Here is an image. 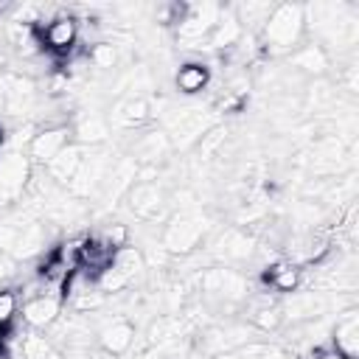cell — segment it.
<instances>
[{"label":"cell","instance_id":"obj_1","mask_svg":"<svg viewBox=\"0 0 359 359\" xmlns=\"http://www.w3.org/2000/svg\"><path fill=\"white\" fill-rule=\"evenodd\" d=\"M306 36V20L300 3H278L272 6L258 39L269 56H286L292 53Z\"/></svg>","mask_w":359,"mask_h":359},{"label":"cell","instance_id":"obj_2","mask_svg":"<svg viewBox=\"0 0 359 359\" xmlns=\"http://www.w3.org/2000/svg\"><path fill=\"white\" fill-rule=\"evenodd\" d=\"M208 236V219L199 210H188V213H174L163 233H160V247L168 255H180L188 258L199 250V244Z\"/></svg>","mask_w":359,"mask_h":359},{"label":"cell","instance_id":"obj_3","mask_svg":"<svg viewBox=\"0 0 359 359\" xmlns=\"http://www.w3.org/2000/svg\"><path fill=\"white\" fill-rule=\"evenodd\" d=\"M255 334L258 331L250 323L222 320V323H213L210 328H205L199 334V342H194V351H199L205 359L219 356V353H233V351L244 348L247 342H252Z\"/></svg>","mask_w":359,"mask_h":359},{"label":"cell","instance_id":"obj_4","mask_svg":"<svg viewBox=\"0 0 359 359\" xmlns=\"http://www.w3.org/2000/svg\"><path fill=\"white\" fill-rule=\"evenodd\" d=\"M112 151L107 146H93V149H84V157L79 163V171L73 174V180L67 182V194L76 196V199H93L98 196L104 180H107V171L112 165Z\"/></svg>","mask_w":359,"mask_h":359},{"label":"cell","instance_id":"obj_5","mask_svg":"<svg viewBox=\"0 0 359 359\" xmlns=\"http://www.w3.org/2000/svg\"><path fill=\"white\" fill-rule=\"evenodd\" d=\"M224 6L219 3H185L182 6V14L177 20V39L185 45V48H202V42L208 39V34L213 31V25L219 22Z\"/></svg>","mask_w":359,"mask_h":359},{"label":"cell","instance_id":"obj_6","mask_svg":"<svg viewBox=\"0 0 359 359\" xmlns=\"http://www.w3.org/2000/svg\"><path fill=\"white\" fill-rule=\"evenodd\" d=\"M255 252H258V238L250 230H244V227H224L210 241V255L222 266L247 264V261H252Z\"/></svg>","mask_w":359,"mask_h":359},{"label":"cell","instance_id":"obj_7","mask_svg":"<svg viewBox=\"0 0 359 359\" xmlns=\"http://www.w3.org/2000/svg\"><path fill=\"white\" fill-rule=\"evenodd\" d=\"M31 174L34 165L25 151L11 149L0 154V205L20 202V196H25V188L31 182Z\"/></svg>","mask_w":359,"mask_h":359},{"label":"cell","instance_id":"obj_8","mask_svg":"<svg viewBox=\"0 0 359 359\" xmlns=\"http://www.w3.org/2000/svg\"><path fill=\"white\" fill-rule=\"evenodd\" d=\"M39 39H42V48L48 53H56V56H73L76 48H79V39H81V25L79 20L70 14V11H59L56 17H50L39 31Z\"/></svg>","mask_w":359,"mask_h":359},{"label":"cell","instance_id":"obj_9","mask_svg":"<svg viewBox=\"0 0 359 359\" xmlns=\"http://www.w3.org/2000/svg\"><path fill=\"white\" fill-rule=\"evenodd\" d=\"M123 199L126 208L143 222H154L168 213V194L160 182H135Z\"/></svg>","mask_w":359,"mask_h":359},{"label":"cell","instance_id":"obj_10","mask_svg":"<svg viewBox=\"0 0 359 359\" xmlns=\"http://www.w3.org/2000/svg\"><path fill=\"white\" fill-rule=\"evenodd\" d=\"M95 342L109 356H126L137 342V325L123 314L112 317V320H104L95 328Z\"/></svg>","mask_w":359,"mask_h":359},{"label":"cell","instance_id":"obj_11","mask_svg":"<svg viewBox=\"0 0 359 359\" xmlns=\"http://www.w3.org/2000/svg\"><path fill=\"white\" fill-rule=\"evenodd\" d=\"M70 126L67 123H53V126H39L34 132V137L25 146V154L31 160V165H48L67 143H70Z\"/></svg>","mask_w":359,"mask_h":359},{"label":"cell","instance_id":"obj_12","mask_svg":"<svg viewBox=\"0 0 359 359\" xmlns=\"http://www.w3.org/2000/svg\"><path fill=\"white\" fill-rule=\"evenodd\" d=\"M328 342L339 359L359 356V311H356V306L337 311V323L328 331Z\"/></svg>","mask_w":359,"mask_h":359},{"label":"cell","instance_id":"obj_13","mask_svg":"<svg viewBox=\"0 0 359 359\" xmlns=\"http://www.w3.org/2000/svg\"><path fill=\"white\" fill-rule=\"evenodd\" d=\"M171 140L163 129H143L132 137V146H129V157L137 163V165H154L160 168V163L171 154Z\"/></svg>","mask_w":359,"mask_h":359},{"label":"cell","instance_id":"obj_14","mask_svg":"<svg viewBox=\"0 0 359 359\" xmlns=\"http://www.w3.org/2000/svg\"><path fill=\"white\" fill-rule=\"evenodd\" d=\"M137 182V163L129 157V154H121L112 160L109 171H107V180L98 191V196L107 202V205H115L118 199H123L129 194V188Z\"/></svg>","mask_w":359,"mask_h":359},{"label":"cell","instance_id":"obj_15","mask_svg":"<svg viewBox=\"0 0 359 359\" xmlns=\"http://www.w3.org/2000/svg\"><path fill=\"white\" fill-rule=\"evenodd\" d=\"M20 314H22V323L28 328L48 331L59 320V314H62V294L59 292H45V294L28 297V300H22Z\"/></svg>","mask_w":359,"mask_h":359},{"label":"cell","instance_id":"obj_16","mask_svg":"<svg viewBox=\"0 0 359 359\" xmlns=\"http://www.w3.org/2000/svg\"><path fill=\"white\" fill-rule=\"evenodd\" d=\"M331 67V56L317 45V42H300L292 53H289V70H294L297 76H303L306 81L311 79H323Z\"/></svg>","mask_w":359,"mask_h":359},{"label":"cell","instance_id":"obj_17","mask_svg":"<svg viewBox=\"0 0 359 359\" xmlns=\"http://www.w3.org/2000/svg\"><path fill=\"white\" fill-rule=\"evenodd\" d=\"M151 118V95H123L112 107V123L121 129H143Z\"/></svg>","mask_w":359,"mask_h":359},{"label":"cell","instance_id":"obj_18","mask_svg":"<svg viewBox=\"0 0 359 359\" xmlns=\"http://www.w3.org/2000/svg\"><path fill=\"white\" fill-rule=\"evenodd\" d=\"M115 252L118 250H112L101 236H84V241H81V247H79V266L76 269H81L84 275H90V278H98L109 264H112V258H115Z\"/></svg>","mask_w":359,"mask_h":359},{"label":"cell","instance_id":"obj_19","mask_svg":"<svg viewBox=\"0 0 359 359\" xmlns=\"http://www.w3.org/2000/svg\"><path fill=\"white\" fill-rule=\"evenodd\" d=\"M241 36H244L241 22L236 20L233 8H224L222 17H219V22L213 25V31L208 34V39L202 42L199 50H224V53H227V50H233V48L241 42Z\"/></svg>","mask_w":359,"mask_h":359},{"label":"cell","instance_id":"obj_20","mask_svg":"<svg viewBox=\"0 0 359 359\" xmlns=\"http://www.w3.org/2000/svg\"><path fill=\"white\" fill-rule=\"evenodd\" d=\"M264 280H266V286L275 289L278 294H292V292H297V289L303 286L306 275H303V266H297V264L280 258V261H275V264L266 266Z\"/></svg>","mask_w":359,"mask_h":359},{"label":"cell","instance_id":"obj_21","mask_svg":"<svg viewBox=\"0 0 359 359\" xmlns=\"http://www.w3.org/2000/svg\"><path fill=\"white\" fill-rule=\"evenodd\" d=\"M70 135L79 140L81 149L104 146V143L109 140V121H107L104 115H98V112H84V115L73 123Z\"/></svg>","mask_w":359,"mask_h":359},{"label":"cell","instance_id":"obj_22","mask_svg":"<svg viewBox=\"0 0 359 359\" xmlns=\"http://www.w3.org/2000/svg\"><path fill=\"white\" fill-rule=\"evenodd\" d=\"M84 157V149L79 143H67L48 165H45V174L50 177V182H56L59 188H67V182L73 180V174L79 171V163Z\"/></svg>","mask_w":359,"mask_h":359},{"label":"cell","instance_id":"obj_23","mask_svg":"<svg viewBox=\"0 0 359 359\" xmlns=\"http://www.w3.org/2000/svg\"><path fill=\"white\" fill-rule=\"evenodd\" d=\"M210 84V67L205 62H182L174 70V87L182 95H196Z\"/></svg>","mask_w":359,"mask_h":359},{"label":"cell","instance_id":"obj_24","mask_svg":"<svg viewBox=\"0 0 359 359\" xmlns=\"http://www.w3.org/2000/svg\"><path fill=\"white\" fill-rule=\"evenodd\" d=\"M112 269H118L126 280H129V286H135L143 275H146V258H143V250L140 247H132V244H126V247H121L118 252H115V258H112V264H109Z\"/></svg>","mask_w":359,"mask_h":359},{"label":"cell","instance_id":"obj_25","mask_svg":"<svg viewBox=\"0 0 359 359\" xmlns=\"http://www.w3.org/2000/svg\"><path fill=\"white\" fill-rule=\"evenodd\" d=\"M272 6L275 3H258V0H247V3H236V6H230L233 8V14H236V20L241 22V28H244V34H261V28H264V22H266V17H269V11H272Z\"/></svg>","mask_w":359,"mask_h":359},{"label":"cell","instance_id":"obj_26","mask_svg":"<svg viewBox=\"0 0 359 359\" xmlns=\"http://www.w3.org/2000/svg\"><path fill=\"white\" fill-rule=\"evenodd\" d=\"M84 53H87L90 67H95L98 73H112V70L121 65V45H115V42H109V39L93 42Z\"/></svg>","mask_w":359,"mask_h":359},{"label":"cell","instance_id":"obj_27","mask_svg":"<svg viewBox=\"0 0 359 359\" xmlns=\"http://www.w3.org/2000/svg\"><path fill=\"white\" fill-rule=\"evenodd\" d=\"M17 359H65V356L59 353V348H56L48 337H42V334H36V331H28V334H22V339H20V353H17Z\"/></svg>","mask_w":359,"mask_h":359},{"label":"cell","instance_id":"obj_28","mask_svg":"<svg viewBox=\"0 0 359 359\" xmlns=\"http://www.w3.org/2000/svg\"><path fill=\"white\" fill-rule=\"evenodd\" d=\"M247 323L255 328V331H278L283 325V311L280 306L264 300V303H252L247 309Z\"/></svg>","mask_w":359,"mask_h":359},{"label":"cell","instance_id":"obj_29","mask_svg":"<svg viewBox=\"0 0 359 359\" xmlns=\"http://www.w3.org/2000/svg\"><path fill=\"white\" fill-rule=\"evenodd\" d=\"M20 306H22V300H20L17 289L0 286V331L14 325V320L20 317Z\"/></svg>","mask_w":359,"mask_h":359},{"label":"cell","instance_id":"obj_30","mask_svg":"<svg viewBox=\"0 0 359 359\" xmlns=\"http://www.w3.org/2000/svg\"><path fill=\"white\" fill-rule=\"evenodd\" d=\"M95 236H101L112 250H121V247L129 244V227H126L123 222H112V224H107L104 230H98Z\"/></svg>","mask_w":359,"mask_h":359},{"label":"cell","instance_id":"obj_31","mask_svg":"<svg viewBox=\"0 0 359 359\" xmlns=\"http://www.w3.org/2000/svg\"><path fill=\"white\" fill-rule=\"evenodd\" d=\"M210 359H241V356H238V351H233V353H219V356H210Z\"/></svg>","mask_w":359,"mask_h":359},{"label":"cell","instance_id":"obj_32","mask_svg":"<svg viewBox=\"0 0 359 359\" xmlns=\"http://www.w3.org/2000/svg\"><path fill=\"white\" fill-rule=\"evenodd\" d=\"M0 143H3V129H0Z\"/></svg>","mask_w":359,"mask_h":359}]
</instances>
